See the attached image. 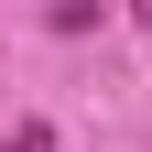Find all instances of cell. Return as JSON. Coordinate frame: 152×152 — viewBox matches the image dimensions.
<instances>
[{
    "instance_id": "6da1fadb",
    "label": "cell",
    "mask_w": 152,
    "mask_h": 152,
    "mask_svg": "<svg viewBox=\"0 0 152 152\" xmlns=\"http://www.w3.org/2000/svg\"><path fill=\"white\" fill-rule=\"evenodd\" d=\"M11 152H54V130H44V120H22V130H11Z\"/></svg>"
}]
</instances>
